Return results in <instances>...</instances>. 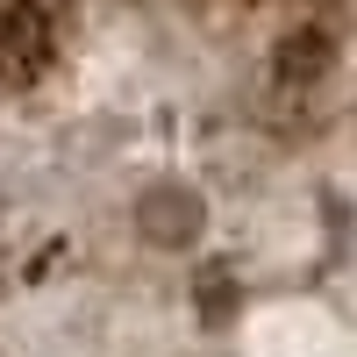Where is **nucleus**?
Listing matches in <instances>:
<instances>
[{
	"label": "nucleus",
	"mask_w": 357,
	"mask_h": 357,
	"mask_svg": "<svg viewBox=\"0 0 357 357\" xmlns=\"http://www.w3.org/2000/svg\"><path fill=\"white\" fill-rule=\"evenodd\" d=\"M243 357H357V329L314 301H272L243 321Z\"/></svg>",
	"instance_id": "nucleus-1"
}]
</instances>
